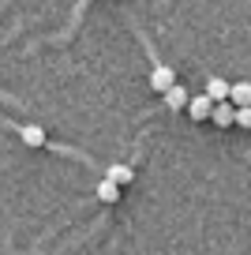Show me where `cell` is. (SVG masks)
I'll list each match as a JSON object with an SVG mask.
<instances>
[{
    "instance_id": "6",
    "label": "cell",
    "mask_w": 251,
    "mask_h": 255,
    "mask_svg": "<svg viewBox=\"0 0 251 255\" xmlns=\"http://www.w3.org/2000/svg\"><path fill=\"white\" fill-rule=\"evenodd\" d=\"M229 102H233L236 109H248V105H251V83H233V90H229Z\"/></svg>"
},
{
    "instance_id": "9",
    "label": "cell",
    "mask_w": 251,
    "mask_h": 255,
    "mask_svg": "<svg viewBox=\"0 0 251 255\" xmlns=\"http://www.w3.org/2000/svg\"><path fill=\"white\" fill-rule=\"evenodd\" d=\"M105 180H113V184H131V169H127V165H109Z\"/></svg>"
},
{
    "instance_id": "8",
    "label": "cell",
    "mask_w": 251,
    "mask_h": 255,
    "mask_svg": "<svg viewBox=\"0 0 251 255\" xmlns=\"http://www.w3.org/2000/svg\"><path fill=\"white\" fill-rule=\"evenodd\" d=\"M98 199H102V203H117L120 199V184L102 180V184H98Z\"/></svg>"
},
{
    "instance_id": "5",
    "label": "cell",
    "mask_w": 251,
    "mask_h": 255,
    "mask_svg": "<svg viewBox=\"0 0 251 255\" xmlns=\"http://www.w3.org/2000/svg\"><path fill=\"white\" fill-rule=\"evenodd\" d=\"M19 139H23V146H45V128L26 124V128H19Z\"/></svg>"
},
{
    "instance_id": "4",
    "label": "cell",
    "mask_w": 251,
    "mask_h": 255,
    "mask_svg": "<svg viewBox=\"0 0 251 255\" xmlns=\"http://www.w3.org/2000/svg\"><path fill=\"white\" fill-rule=\"evenodd\" d=\"M188 102H191V94L180 87V83L165 90V105H169V109H188Z\"/></svg>"
},
{
    "instance_id": "2",
    "label": "cell",
    "mask_w": 251,
    "mask_h": 255,
    "mask_svg": "<svg viewBox=\"0 0 251 255\" xmlns=\"http://www.w3.org/2000/svg\"><path fill=\"white\" fill-rule=\"evenodd\" d=\"M210 120H214L218 128H233V124H236V105H233V102H218Z\"/></svg>"
},
{
    "instance_id": "7",
    "label": "cell",
    "mask_w": 251,
    "mask_h": 255,
    "mask_svg": "<svg viewBox=\"0 0 251 255\" xmlns=\"http://www.w3.org/2000/svg\"><path fill=\"white\" fill-rule=\"evenodd\" d=\"M229 90H233V87H229L225 79H218V75H214V79L206 83V98H210L214 105H218V102H229Z\"/></svg>"
},
{
    "instance_id": "1",
    "label": "cell",
    "mask_w": 251,
    "mask_h": 255,
    "mask_svg": "<svg viewBox=\"0 0 251 255\" xmlns=\"http://www.w3.org/2000/svg\"><path fill=\"white\" fill-rule=\"evenodd\" d=\"M188 113H191V120H210L214 117V102L206 94H199V98H191V102H188Z\"/></svg>"
},
{
    "instance_id": "3",
    "label": "cell",
    "mask_w": 251,
    "mask_h": 255,
    "mask_svg": "<svg viewBox=\"0 0 251 255\" xmlns=\"http://www.w3.org/2000/svg\"><path fill=\"white\" fill-rule=\"evenodd\" d=\"M150 87L154 90H169V87H176V75H173V68H154V72H150Z\"/></svg>"
},
{
    "instance_id": "10",
    "label": "cell",
    "mask_w": 251,
    "mask_h": 255,
    "mask_svg": "<svg viewBox=\"0 0 251 255\" xmlns=\"http://www.w3.org/2000/svg\"><path fill=\"white\" fill-rule=\"evenodd\" d=\"M236 128H251V105L248 109H236Z\"/></svg>"
}]
</instances>
